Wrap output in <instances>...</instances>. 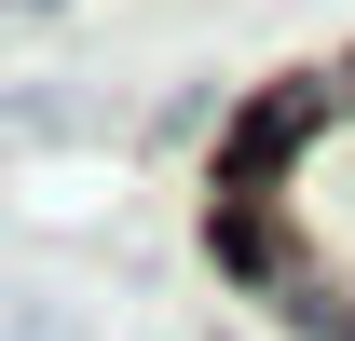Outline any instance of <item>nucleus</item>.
I'll return each mask as SVG.
<instances>
[]
</instances>
